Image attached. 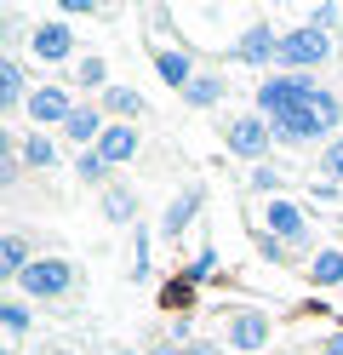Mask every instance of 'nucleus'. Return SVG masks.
I'll list each match as a JSON object with an SVG mask.
<instances>
[{"mask_svg": "<svg viewBox=\"0 0 343 355\" xmlns=\"http://www.w3.org/2000/svg\"><path fill=\"white\" fill-rule=\"evenodd\" d=\"M17 293L23 298H35V304H58V298H69L80 286V270H75V258H58V252H46V258H35L29 270H23L17 281Z\"/></svg>", "mask_w": 343, "mask_h": 355, "instance_id": "f257e3e1", "label": "nucleus"}, {"mask_svg": "<svg viewBox=\"0 0 343 355\" xmlns=\"http://www.w3.org/2000/svg\"><path fill=\"white\" fill-rule=\"evenodd\" d=\"M332 92L315 75H269L258 80V115H281V109H304V103H326Z\"/></svg>", "mask_w": 343, "mask_h": 355, "instance_id": "f03ea898", "label": "nucleus"}, {"mask_svg": "<svg viewBox=\"0 0 343 355\" xmlns=\"http://www.w3.org/2000/svg\"><path fill=\"white\" fill-rule=\"evenodd\" d=\"M332 58V35H320V29H286L281 35V58H274V69L281 75H315L320 63Z\"/></svg>", "mask_w": 343, "mask_h": 355, "instance_id": "7ed1b4c3", "label": "nucleus"}, {"mask_svg": "<svg viewBox=\"0 0 343 355\" xmlns=\"http://www.w3.org/2000/svg\"><path fill=\"white\" fill-rule=\"evenodd\" d=\"M269 144H274V132H269V121L258 115V109H252V115H235V121L223 126V149L240 155V161H252V166H263Z\"/></svg>", "mask_w": 343, "mask_h": 355, "instance_id": "20e7f679", "label": "nucleus"}, {"mask_svg": "<svg viewBox=\"0 0 343 355\" xmlns=\"http://www.w3.org/2000/svg\"><path fill=\"white\" fill-rule=\"evenodd\" d=\"M263 235H274V241H281V247H292V252H297V247H309V212L281 195V201H269V207H263Z\"/></svg>", "mask_w": 343, "mask_h": 355, "instance_id": "39448f33", "label": "nucleus"}, {"mask_svg": "<svg viewBox=\"0 0 343 355\" xmlns=\"http://www.w3.org/2000/svg\"><path fill=\"white\" fill-rule=\"evenodd\" d=\"M269 309H229V355H263L269 344Z\"/></svg>", "mask_w": 343, "mask_h": 355, "instance_id": "423d86ee", "label": "nucleus"}, {"mask_svg": "<svg viewBox=\"0 0 343 355\" xmlns=\"http://www.w3.org/2000/svg\"><path fill=\"white\" fill-rule=\"evenodd\" d=\"M75 109H80V103L69 98V86L46 80V86H35V98H29V109H23V115L46 132V126H69V115H75Z\"/></svg>", "mask_w": 343, "mask_h": 355, "instance_id": "0eeeda50", "label": "nucleus"}, {"mask_svg": "<svg viewBox=\"0 0 343 355\" xmlns=\"http://www.w3.org/2000/svg\"><path fill=\"white\" fill-rule=\"evenodd\" d=\"M229 58L252 63V69H274V58H281V35H274L269 24H252V29H240L235 46H229Z\"/></svg>", "mask_w": 343, "mask_h": 355, "instance_id": "6e6552de", "label": "nucleus"}, {"mask_svg": "<svg viewBox=\"0 0 343 355\" xmlns=\"http://www.w3.org/2000/svg\"><path fill=\"white\" fill-rule=\"evenodd\" d=\"M23 40H29V52H35L40 63H63L69 52H75V29H69L63 17H40Z\"/></svg>", "mask_w": 343, "mask_h": 355, "instance_id": "1a4fd4ad", "label": "nucleus"}, {"mask_svg": "<svg viewBox=\"0 0 343 355\" xmlns=\"http://www.w3.org/2000/svg\"><path fill=\"white\" fill-rule=\"evenodd\" d=\"M137 149H143V132H137L132 121H109V132L98 138V155L109 166H126V161H137Z\"/></svg>", "mask_w": 343, "mask_h": 355, "instance_id": "9d476101", "label": "nucleus"}, {"mask_svg": "<svg viewBox=\"0 0 343 355\" xmlns=\"http://www.w3.org/2000/svg\"><path fill=\"white\" fill-rule=\"evenodd\" d=\"M155 75H160V80H166L172 92L183 98V92H189V80H195L200 69H195V58H189V46H160V52H155Z\"/></svg>", "mask_w": 343, "mask_h": 355, "instance_id": "9b49d317", "label": "nucleus"}, {"mask_svg": "<svg viewBox=\"0 0 343 355\" xmlns=\"http://www.w3.org/2000/svg\"><path fill=\"white\" fill-rule=\"evenodd\" d=\"M109 132V115H103V103H80L75 115H69V126H63V138L69 144H86V149H98V138Z\"/></svg>", "mask_w": 343, "mask_h": 355, "instance_id": "f8f14e48", "label": "nucleus"}, {"mask_svg": "<svg viewBox=\"0 0 343 355\" xmlns=\"http://www.w3.org/2000/svg\"><path fill=\"white\" fill-rule=\"evenodd\" d=\"M29 75H23V63L17 58H0V109L6 115H17V109H29Z\"/></svg>", "mask_w": 343, "mask_h": 355, "instance_id": "ddd939ff", "label": "nucleus"}, {"mask_svg": "<svg viewBox=\"0 0 343 355\" xmlns=\"http://www.w3.org/2000/svg\"><path fill=\"white\" fill-rule=\"evenodd\" d=\"M29 263H35L29 235H23V230H6V235H0V275H6V281H17L23 270H29Z\"/></svg>", "mask_w": 343, "mask_h": 355, "instance_id": "4468645a", "label": "nucleus"}, {"mask_svg": "<svg viewBox=\"0 0 343 355\" xmlns=\"http://www.w3.org/2000/svg\"><path fill=\"white\" fill-rule=\"evenodd\" d=\"M200 201H206V189H200V184H195V189H183L177 201L166 207V218H160V235H183V230L195 224V212H200Z\"/></svg>", "mask_w": 343, "mask_h": 355, "instance_id": "2eb2a0df", "label": "nucleus"}, {"mask_svg": "<svg viewBox=\"0 0 343 355\" xmlns=\"http://www.w3.org/2000/svg\"><path fill=\"white\" fill-rule=\"evenodd\" d=\"M309 281L315 286H337V293H343V247H315L309 252Z\"/></svg>", "mask_w": 343, "mask_h": 355, "instance_id": "dca6fc26", "label": "nucleus"}, {"mask_svg": "<svg viewBox=\"0 0 343 355\" xmlns=\"http://www.w3.org/2000/svg\"><path fill=\"white\" fill-rule=\"evenodd\" d=\"M98 103H103V115H114V121H132V126H137V115H149V103L137 98L132 86H109V92H103Z\"/></svg>", "mask_w": 343, "mask_h": 355, "instance_id": "f3484780", "label": "nucleus"}, {"mask_svg": "<svg viewBox=\"0 0 343 355\" xmlns=\"http://www.w3.org/2000/svg\"><path fill=\"white\" fill-rule=\"evenodd\" d=\"M17 155H23V166H29V172H52V166H58V144L46 138V132L17 138Z\"/></svg>", "mask_w": 343, "mask_h": 355, "instance_id": "a211bd4d", "label": "nucleus"}, {"mask_svg": "<svg viewBox=\"0 0 343 355\" xmlns=\"http://www.w3.org/2000/svg\"><path fill=\"white\" fill-rule=\"evenodd\" d=\"M223 92H229V80H223V75H195V80H189V92H183V103H189V109H218Z\"/></svg>", "mask_w": 343, "mask_h": 355, "instance_id": "6ab92c4d", "label": "nucleus"}, {"mask_svg": "<svg viewBox=\"0 0 343 355\" xmlns=\"http://www.w3.org/2000/svg\"><path fill=\"white\" fill-rule=\"evenodd\" d=\"M103 218H109V224H132V218H137V189L109 184L103 189Z\"/></svg>", "mask_w": 343, "mask_h": 355, "instance_id": "aec40b11", "label": "nucleus"}, {"mask_svg": "<svg viewBox=\"0 0 343 355\" xmlns=\"http://www.w3.org/2000/svg\"><path fill=\"white\" fill-rule=\"evenodd\" d=\"M0 327H6V344H17L23 332L35 327V315H29V298H6V304H0Z\"/></svg>", "mask_w": 343, "mask_h": 355, "instance_id": "412c9836", "label": "nucleus"}, {"mask_svg": "<svg viewBox=\"0 0 343 355\" xmlns=\"http://www.w3.org/2000/svg\"><path fill=\"white\" fill-rule=\"evenodd\" d=\"M75 86H86V92H98V98H103L109 86H114V80H109V63H103L98 52L80 58V63H75Z\"/></svg>", "mask_w": 343, "mask_h": 355, "instance_id": "4be33fe9", "label": "nucleus"}, {"mask_svg": "<svg viewBox=\"0 0 343 355\" xmlns=\"http://www.w3.org/2000/svg\"><path fill=\"white\" fill-rule=\"evenodd\" d=\"M109 161H103V155L98 149H80V161H75V178H80V184H91V189H109Z\"/></svg>", "mask_w": 343, "mask_h": 355, "instance_id": "5701e85b", "label": "nucleus"}, {"mask_svg": "<svg viewBox=\"0 0 343 355\" xmlns=\"http://www.w3.org/2000/svg\"><path fill=\"white\" fill-rule=\"evenodd\" d=\"M23 172L29 166H23V155H17V138H0V189H12Z\"/></svg>", "mask_w": 343, "mask_h": 355, "instance_id": "b1692460", "label": "nucleus"}, {"mask_svg": "<svg viewBox=\"0 0 343 355\" xmlns=\"http://www.w3.org/2000/svg\"><path fill=\"white\" fill-rule=\"evenodd\" d=\"M320 184H337L343 189V138H332L320 149Z\"/></svg>", "mask_w": 343, "mask_h": 355, "instance_id": "393cba45", "label": "nucleus"}, {"mask_svg": "<svg viewBox=\"0 0 343 355\" xmlns=\"http://www.w3.org/2000/svg\"><path fill=\"white\" fill-rule=\"evenodd\" d=\"M212 275H218V247H200V252L189 258V270H183V281L195 286V281H212Z\"/></svg>", "mask_w": 343, "mask_h": 355, "instance_id": "a878e982", "label": "nucleus"}, {"mask_svg": "<svg viewBox=\"0 0 343 355\" xmlns=\"http://www.w3.org/2000/svg\"><path fill=\"white\" fill-rule=\"evenodd\" d=\"M246 184L258 189V195H269V201H281V172H274L269 161H263V166H252V178H246Z\"/></svg>", "mask_w": 343, "mask_h": 355, "instance_id": "bb28decb", "label": "nucleus"}, {"mask_svg": "<svg viewBox=\"0 0 343 355\" xmlns=\"http://www.w3.org/2000/svg\"><path fill=\"white\" fill-rule=\"evenodd\" d=\"M337 17H343V6H332V0H326V6H309V29L332 35V29H337Z\"/></svg>", "mask_w": 343, "mask_h": 355, "instance_id": "cd10ccee", "label": "nucleus"}, {"mask_svg": "<svg viewBox=\"0 0 343 355\" xmlns=\"http://www.w3.org/2000/svg\"><path fill=\"white\" fill-rule=\"evenodd\" d=\"M258 252H263L269 263H286V258H292V247H281V241H274V235H263V230H258Z\"/></svg>", "mask_w": 343, "mask_h": 355, "instance_id": "c85d7f7f", "label": "nucleus"}, {"mask_svg": "<svg viewBox=\"0 0 343 355\" xmlns=\"http://www.w3.org/2000/svg\"><path fill=\"white\" fill-rule=\"evenodd\" d=\"M132 275H149V230H137V252H132Z\"/></svg>", "mask_w": 343, "mask_h": 355, "instance_id": "c756f323", "label": "nucleus"}, {"mask_svg": "<svg viewBox=\"0 0 343 355\" xmlns=\"http://www.w3.org/2000/svg\"><path fill=\"white\" fill-rule=\"evenodd\" d=\"M103 6H91V0H58V17H98Z\"/></svg>", "mask_w": 343, "mask_h": 355, "instance_id": "7c9ffc66", "label": "nucleus"}, {"mask_svg": "<svg viewBox=\"0 0 343 355\" xmlns=\"http://www.w3.org/2000/svg\"><path fill=\"white\" fill-rule=\"evenodd\" d=\"M320 355H343V327H332L326 338H320Z\"/></svg>", "mask_w": 343, "mask_h": 355, "instance_id": "2f4dec72", "label": "nucleus"}, {"mask_svg": "<svg viewBox=\"0 0 343 355\" xmlns=\"http://www.w3.org/2000/svg\"><path fill=\"white\" fill-rule=\"evenodd\" d=\"M309 195H315V201H320V207H326V201H337V195H343V189H337V184H320V178H315V189H309Z\"/></svg>", "mask_w": 343, "mask_h": 355, "instance_id": "473e14b6", "label": "nucleus"}, {"mask_svg": "<svg viewBox=\"0 0 343 355\" xmlns=\"http://www.w3.org/2000/svg\"><path fill=\"white\" fill-rule=\"evenodd\" d=\"M183 355H218V344H195V338H189V344H183Z\"/></svg>", "mask_w": 343, "mask_h": 355, "instance_id": "72a5a7b5", "label": "nucleus"}, {"mask_svg": "<svg viewBox=\"0 0 343 355\" xmlns=\"http://www.w3.org/2000/svg\"><path fill=\"white\" fill-rule=\"evenodd\" d=\"M149 355H183V344H177V338H172V344H155Z\"/></svg>", "mask_w": 343, "mask_h": 355, "instance_id": "f704fd0d", "label": "nucleus"}, {"mask_svg": "<svg viewBox=\"0 0 343 355\" xmlns=\"http://www.w3.org/2000/svg\"><path fill=\"white\" fill-rule=\"evenodd\" d=\"M109 355H149V349H109Z\"/></svg>", "mask_w": 343, "mask_h": 355, "instance_id": "c9c22d12", "label": "nucleus"}, {"mask_svg": "<svg viewBox=\"0 0 343 355\" xmlns=\"http://www.w3.org/2000/svg\"><path fill=\"white\" fill-rule=\"evenodd\" d=\"M0 355H17V344H6V349H0Z\"/></svg>", "mask_w": 343, "mask_h": 355, "instance_id": "e433bc0d", "label": "nucleus"}, {"mask_svg": "<svg viewBox=\"0 0 343 355\" xmlns=\"http://www.w3.org/2000/svg\"><path fill=\"white\" fill-rule=\"evenodd\" d=\"M52 355H75V349H52Z\"/></svg>", "mask_w": 343, "mask_h": 355, "instance_id": "4c0bfd02", "label": "nucleus"}, {"mask_svg": "<svg viewBox=\"0 0 343 355\" xmlns=\"http://www.w3.org/2000/svg\"><path fill=\"white\" fill-rule=\"evenodd\" d=\"M337 298H343V293H337Z\"/></svg>", "mask_w": 343, "mask_h": 355, "instance_id": "58836bf2", "label": "nucleus"}]
</instances>
